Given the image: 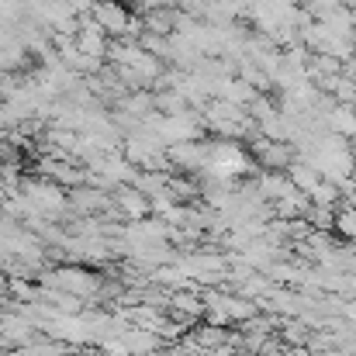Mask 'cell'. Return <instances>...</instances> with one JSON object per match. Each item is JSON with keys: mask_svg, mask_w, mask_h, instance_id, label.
Masks as SVG:
<instances>
[{"mask_svg": "<svg viewBox=\"0 0 356 356\" xmlns=\"http://www.w3.org/2000/svg\"><path fill=\"white\" fill-rule=\"evenodd\" d=\"M94 21L101 24L104 35H128V31L138 28V21L128 14V7H124L121 0H101V3L94 7Z\"/></svg>", "mask_w": 356, "mask_h": 356, "instance_id": "obj_1", "label": "cell"}]
</instances>
